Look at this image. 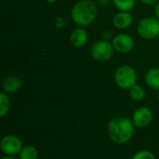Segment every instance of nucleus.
Instances as JSON below:
<instances>
[{"label":"nucleus","mask_w":159,"mask_h":159,"mask_svg":"<svg viewBox=\"0 0 159 159\" xmlns=\"http://www.w3.org/2000/svg\"><path fill=\"white\" fill-rule=\"evenodd\" d=\"M1 159H19L17 158L16 157H11V156H5V157H3Z\"/></svg>","instance_id":"21"},{"label":"nucleus","mask_w":159,"mask_h":159,"mask_svg":"<svg viewBox=\"0 0 159 159\" xmlns=\"http://www.w3.org/2000/svg\"><path fill=\"white\" fill-rule=\"evenodd\" d=\"M131 159H157L153 152L149 150H141L134 154Z\"/></svg>","instance_id":"17"},{"label":"nucleus","mask_w":159,"mask_h":159,"mask_svg":"<svg viewBox=\"0 0 159 159\" xmlns=\"http://www.w3.org/2000/svg\"><path fill=\"white\" fill-rule=\"evenodd\" d=\"M137 32L143 39H155L159 35V20L154 17L143 18L137 26Z\"/></svg>","instance_id":"4"},{"label":"nucleus","mask_w":159,"mask_h":159,"mask_svg":"<svg viewBox=\"0 0 159 159\" xmlns=\"http://www.w3.org/2000/svg\"><path fill=\"white\" fill-rule=\"evenodd\" d=\"M47 1H48V3H55L57 0H47Z\"/></svg>","instance_id":"22"},{"label":"nucleus","mask_w":159,"mask_h":159,"mask_svg":"<svg viewBox=\"0 0 159 159\" xmlns=\"http://www.w3.org/2000/svg\"><path fill=\"white\" fill-rule=\"evenodd\" d=\"M10 107V100L7 96V93L1 92L0 93V116L4 117L9 111Z\"/></svg>","instance_id":"15"},{"label":"nucleus","mask_w":159,"mask_h":159,"mask_svg":"<svg viewBox=\"0 0 159 159\" xmlns=\"http://www.w3.org/2000/svg\"><path fill=\"white\" fill-rule=\"evenodd\" d=\"M98 15V7L92 0H80L75 4L71 10L73 21L81 26L90 25Z\"/></svg>","instance_id":"2"},{"label":"nucleus","mask_w":159,"mask_h":159,"mask_svg":"<svg viewBox=\"0 0 159 159\" xmlns=\"http://www.w3.org/2000/svg\"><path fill=\"white\" fill-rule=\"evenodd\" d=\"M135 126L131 119L127 117H114L107 125V133L110 140L119 145L129 143L134 136Z\"/></svg>","instance_id":"1"},{"label":"nucleus","mask_w":159,"mask_h":159,"mask_svg":"<svg viewBox=\"0 0 159 159\" xmlns=\"http://www.w3.org/2000/svg\"><path fill=\"white\" fill-rule=\"evenodd\" d=\"M112 45L116 51L120 53H128L134 48L135 42L129 34H119L113 38Z\"/></svg>","instance_id":"8"},{"label":"nucleus","mask_w":159,"mask_h":159,"mask_svg":"<svg viewBox=\"0 0 159 159\" xmlns=\"http://www.w3.org/2000/svg\"><path fill=\"white\" fill-rule=\"evenodd\" d=\"M102 38H103V40L110 41V39L114 38V37H113V34H112V32H111V31H109V30H105V31L102 33Z\"/></svg>","instance_id":"18"},{"label":"nucleus","mask_w":159,"mask_h":159,"mask_svg":"<svg viewBox=\"0 0 159 159\" xmlns=\"http://www.w3.org/2000/svg\"><path fill=\"white\" fill-rule=\"evenodd\" d=\"M145 83L150 89L159 90V68H151L147 71Z\"/></svg>","instance_id":"12"},{"label":"nucleus","mask_w":159,"mask_h":159,"mask_svg":"<svg viewBox=\"0 0 159 159\" xmlns=\"http://www.w3.org/2000/svg\"><path fill=\"white\" fill-rule=\"evenodd\" d=\"M114 47L110 41L100 40L95 42L91 47V56L97 61H107L114 54Z\"/></svg>","instance_id":"5"},{"label":"nucleus","mask_w":159,"mask_h":159,"mask_svg":"<svg viewBox=\"0 0 159 159\" xmlns=\"http://www.w3.org/2000/svg\"><path fill=\"white\" fill-rule=\"evenodd\" d=\"M19 159H38V151L33 145L23 146L19 154Z\"/></svg>","instance_id":"13"},{"label":"nucleus","mask_w":159,"mask_h":159,"mask_svg":"<svg viewBox=\"0 0 159 159\" xmlns=\"http://www.w3.org/2000/svg\"><path fill=\"white\" fill-rule=\"evenodd\" d=\"M157 100H158V102H159V92H158V95H157Z\"/></svg>","instance_id":"23"},{"label":"nucleus","mask_w":159,"mask_h":159,"mask_svg":"<svg viewBox=\"0 0 159 159\" xmlns=\"http://www.w3.org/2000/svg\"><path fill=\"white\" fill-rule=\"evenodd\" d=\"M21 87V81L18 76L10 75L5 78L3 82V90L7 94L17 92Z\"/></svg>","instance_id":"11"},{"label":"nucleus","mask_w":159,"mask_h":159,"mask_svg":"<svg viewBox=\"0 0 159 159\" xmlns=\"http://www.w3.org/2000/svg\"><path fill=\"white\" fill-rule=\"evenodd\" d=\"M145 5H153L157 2V0H141Z\"/></svg>","instance_id":"19"},{"label":"nucleus","mask_w":159,"mask_h":159,"mask_svg":"<svg viewBox=\"0 0 159 159\" xmlns=\"http://www.w3.org/2000/svg\"><path fill=\"white\" fill-rule=\"evenodd\" d=\"M88 39H89L88 32L82 27L75 29L70 34V42L75 48L84 47L87 44Z\"/></svg>","instance_id":"9"},{"label":"nucleus","mask_w":159,"mask_h":159,"mask_svg":"<svg viewBox=\"0 0 159 159\" xmlns=\"http://www.w3.org/2000/svg\"><path fill=\"white\" fill-rule=\"evenodd\" d=\"M129 96L135 102H141L145 97V91L143 87L139 85H134L132 88L129 89Z\"/></svg>","instance_id":"14"},{"label":"nucleus","mask_w":159,"mask_h":159,"mask_svg":"<svg viewBox=\"0 0 159 159\" xmlns=\"http://www.w3.org/2000/svg\"><path fill=\"white\" fill-rule=\"evenodd\" d=\"M115 82L122 89H129L137 83L136 71L129 65L119 66L115 73Z\"/></svg>","instance_id":"3"},{"label":"nucleus","mask_w":159,"mask_h":159,"mask_svg":"<svg viewBox=\"0 0 159 159\" xmlns=\"http://www.w3.org/2000/svg\"><path fill=\"white\" fill-rule=\"evenodd\" d=\"M133 22L132 15L129 11H120L116 13L113 19L114 26L117 29H127Z\"/></svg>","instance_id":"10"},{"label":"nucleus","mask_w":159,"mask_h":159,"mask_svg":"<svg viewBox=\"0 0 159 159\" xmlns=\"http://www.w3.org/2000/svg\"><path fill=\"white\" fill-rule=\"evenodd\" d=\"M158 159H159V158H158Z\"/></svg>","instance_id":"24"},{"label":"nucleus","mask_w":159,"mask_h":159,"mask_svg":"<svg viewBox=\"0 0 159 159\" xmlns=\"http://www.w3.org/2000/svg\"><path fill=\"white\" fill-rule=\"evenodd\" d=\"M154 119V115L151 109L146 106L139 107L132 114L131 120L135 127L137 128H146L148 127Z\"/></svg>","instance_id":"7"},{"label":"nucleus","mask_w":159,"mask_h":159,"mask_svg":"<svg viewBox=\"0 0 159 159\" xmlns=\"http://www.w3.org/2000/svg\"><path fill=\"white\" fill-rule=\"evenodd\" d=\"M115 6L120 11H129L134 7L136 0H113Z\"/></svg>","instance_id":"16"},{"label":"nucleus","mask_w":159,"mask_h":159,"mask_svg":"<svg viewBox=\"0 0 159 159\" xmlns=\"http://www.w3.org/2000/svg\"><path fill=\"white\" fill-rule=\"evenodd\" d=\"M155 13H156L157 18L159 20V1H157V4H156V7H155Z\"/></svg>","instance_id":"20"},{"label":"nucleus","mask_w":159,"mask_h":159,"mask_svg":"<svg viewBox=\"0 0 159 159\" xmlns=\"http://www.w3.org/2000/svg\"><path fill=\"white\" fill-rule=\"evenodd\" d=\"M0 147H1V151L5 156L16 157L17 155L19 156L20 151L22 150L23 143L18 136L13 134H8L2 138Z\"/></svg>","instance_id":"6"}]
</instances>
